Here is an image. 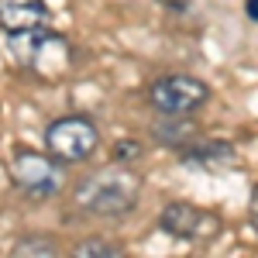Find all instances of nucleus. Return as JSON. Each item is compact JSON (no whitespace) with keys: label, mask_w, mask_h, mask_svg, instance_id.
Masks as SVG:
<instances>
[{"label":"nucleus","mask_w":258,"mask_h":258,"mask_svg":"<svg viewBox=\"0 0 258 258\" xmlns=\"http://www.w3.org/2000/svg\"><path fill=\"white\" fill-rule=\"evenodd\" d=\"M251 224H255V231H258V186H255V193H251Z\"/></svg>","instance_id":"obj_10"},{"label":"nucleus","mask_w":258,"mask_h":258,"mask_svg":"<svg viewBox=\"0 0 258 258\" xmlns=\"http://www.w3.org/2000/svg\"><path fill=\"white\" fill-rule=\"evenodd\" d=\"M76 255H83V258H93V255L114 258V255H120V248L110 244V241H83V244H76Z\"/></svg>","instance_id":"obj_7"},{"label":"nucleus","mask_w":258,"mask_h":258,"mask_svg":"<svg viewBox=\"0 0 258 258\" xmlns=\"http://www.w3.org/2000/svg\"><path fill=\"white\" fill-rule=\"evenodd\" d=\"M248 14L258 21V0H248Z\"/></svg>","instance_id":"obj_11"},{"label":"nucleus","mask_w":258,"mask_h":258,"mask_svg":"<svg viewBox=\"0 0 258 258\" xmlns=\"http://www.w3.org/2000/svg\"><path fill=\"white\" fill-rule=\"evenodd\" d=\"M207 97H210V90H207V83L197 80V76H165V80H159L152 86V93H148L152 107L162 110V114H172V117L203 107Z\"/></svg>","instance_id":"obj_3"},{"label":"nucleus","mask_w":258,"mask_h":258,"mask_svg":"<svg viewBox=\"0 0 258 258\" xmlns=\"http://www.w3.org/2000/svg\"><path fill=\"white\" fill-rule=\"evenodd\" d=\"M159 224H162V231L172 234V238H203V234L217 231V220L210 214H203L200 207H193V203H169L162 210Z\"/></svg>","instance_id":"obj_5"},{"label":"nucleus","mask_w":258,"mask_h":258,"mask_svg":"<svg viewBox=\"0 0 258 258\" xmlns=\"http://www.w3.org/2000/svg\"><path fill=\"white\" fill-rule=\"evenodd\" d=\"M97 124L86 117H59L45 131V148L55 162H83L97 152Z\"/></svg>","instance_id":"obj_2"},{"label":"nucleus","mask_w":258,"mask_h":258,"mask_svg":"<svg viewBox=\"0 0 258 258\" xmlns=\"http://www.w3.org/2000/svg\"><path fill=\"white\" fill-rule=\"evenodd\" d=\"M114 155H117L120 162L138 159V155H141V145H138V141H127V138H124V141H117V152H114Z\"/></svg>","instance_id":"obj_9"},{"label":"nucleus","mask_w":258,"mask_h":258,"mask_svg":"<svg viewBox=\"0 0 258 258\" xmlns=\"http://www.w3.org/2000/svg\"><path fill=\"white\" fill-rule=\"evenodd\" d=\"M14 179L21 189H28L31 197H52L59 193V165L48 162L38 152H18L14 159Z\"/></svg>","instance_id":"obj_4"},{"label":"nucleus","mask_w":258,"mask_h":258,"mask_svg":"<svg viewBox=\"0 0 258 258\" xmlns=\"http://www.w3.org/2000/svg\"><path fill=\"white\" fill-rule=\"evenodd\" d=\"M141 193V182L135 172H97V176L83 179L76 186V203L93 217H124L127 210H135Z\"/></svg>","instance_id":"obj_1"},{"label":"nucleus","mask_w":258,"mask_h":258,"mask_svg":"<svg viewBox=\"0 0 258 258\" xmlns=\"http://www.w3.org/2000/svg\"><path fill=\"white\" fill-rule=\"evenodd\" d=\"M55 251V244L45 238H31V241H21L18 244V255H52Z\"/></svg>","instance_id":"obj_8"},{"label":"nucleus","mask_w":258,"mask_h":258,"mask_svg":"<svg viewBox=\"0 0 258 258\" xmlns=\"http://www.w3.org/2000/svg\"><path fill=\"white\" fill-rule=\"evenodd\" d=\"M48 24L45 0H0V28L4 31H28Z\"/></svg>","instance_id":"obj_6"}]
</instances>
